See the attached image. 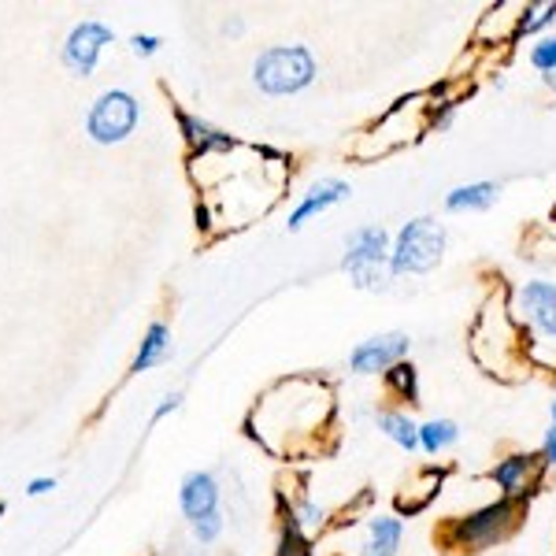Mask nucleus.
Here are the masks:
<instances>
[{"instance_id":"f3484780","label":"nucleus","mask_w":556,"mask_h":556,"mask_svg":"<svg viewBox=\"0 0 556 556\" xmlns=\"http://www.w3.org/2000/svg\"><path fill=\"white\" fill-rule=\"evenodd\" d=\"M527 0H501V4H490L486 12L479 15L471 34V45L482 52L493 49H513L519 41V15H523Z\"/></svg>"},{"instance_id":"f03ea898","label":"nucleus","mask_w":556,"mask_h":556,"mask_svg":"<svg viewBox=\"0 0 556 556\" xmlns=\"http://www.w3.org/2000/svg\"><path fill=\"white\" fill-rule=\"evenodd\" d=\"M468 353L479 364V371L508 386L523 382L534 371L531 353H527V334L513 316V286H505L501 278L475 308L468 327Z\"/></svg>"},{"instance_id":"9d476101","label":"nucleus","mask_w":556,"mask_h":556,"mask_svg":"<svg viewBox=\"0 0 556 556\" xmlns=\"http://www.w3.org/2000/svg\"><path fill=\"white\" fill-rule=\"evenodd\" d=\"M141 119V104L130 89H104L86 112V138L93 146H123Z\"/></svg>"},{"instance_id":"a211bd4d","label":"nucleus","mask_w":556,"mask_h":556,"mask_svg":"<svg viewBox=\"0 0 556 556\" xmlns=\"http://www.w3.org/2000/svg\"><path fill=\"white\" fill-rule=\"evenodd\" d=\"M278 519L293 523L298 531H304L316 542L319 534H327L334 527V513L323 505L319 497H312L308 490L298 486V490H278Z\"/></svg>"},{"instance_id":"f257e3e1","label":"nucleus","mask_w":556,"mask_h":556,"mask_svg":"<svg viewBox=\"0 0 556 556\" xmlns=\"http://www.w3.org/2000/svg\"><path fill=\"white\" fill-rule=\"evenodd\" d=\"M245 434L275 460H312L338 442V390L323 375H286L253 401Z\"/></svg>"},{"instance_id":"f704fd0d","label":"nucleus","mask_w":556,"mask_h":556,"mask_svg":"<svg viewBox=\"0 0 556 556\" xmlns=\"http://www.w3.org/2000/svg\"><path fill=\"white\" fill-rule=\"evenodd\" d=\"M542 86L556 97V71H553V75H542Z\"/></svg>"},{"instance_id":"0eeeda50","label":"nucleus","mask_w":556,"mask_h":556,"mask_svg":"<svg viewBox=\"0 0 556 556\" xmlns=\"http://www.w3.org/2000/svg\"><path fill=\"white\" fill-rule=\"evenodd\" d=\"M319 78V60L308 45H267L253 60V86L264 97H298Z\"/></svg>"},{"instance_id":"4be33fe9","label":"nucleus","mask_w":556,"mask_h":556,"mask_svg":"<svg viewBox=\"0 0 556 556\" xmlns=\"http://www.w3.org/2000/svg\"><path fill=\"white\" fill-rule=\"evenodd\" d=\"M382 390L390 397V405L397 408H416L424 405V382H419V367L412 361H401L397 367L382 375Z\"/></svg>"},{"instance_id":"c756f323","label":"nucleus","mask_w":556,"mask_h":556,"mask_svg":"<svg viewBox=\"0 0 556 556\" xmlns=\"http://www.w3.org/2000/svg\"><path fill=\"white\" fill-rule=\"evenodd\" d=\"M178 408H182V390L164 393V397H160V405L152 408V424H160V419H167V416H172V412H178Z\"/></svg>"},{"instance_id":"ddd939ff","label":"nucleus","mask_w":556,"mask_h":556,"mask_svg":"<svg viewBox=\"0 0 556 556\" xmlns=\"http://www.w3.org/2000/svg\"><path fill=\"white\" fill-rule=\"evenodd\" d=\"M112 41H115L112 26H104L101 20H83L78 26H71L64 49H60V60H64V67L71 75L89 78L97 71V64H101V52Z\"/></svg>"},{"instance_id":"b1692460","label":"nucleus","mask_w":556,"mask_h":556,"mask_svg":"<svg viewBox=\"0 0 556 556\" xmlns=\"http://www.w3.org/2000/svg\"><path fill=\"white\" fill-rule=\"evenodd\" d=\"M460 424L450 416H430V419H419V453L424 456H445L460 445Z\"/></svg>"},{"instance_id":"7ed1b4c3","label":"nucleus","mask_w":556,"mask_h":556,"mask_svg":"<svg viewBox=\"0 0 556 556\" xmlns=\"http://www.w3.org/2000/svg\"><path fill=\"white\" fill-rule=\"evenodd\" d=\"M523 516H527V508L513 505V501H505V497L482 501V505L468 508V513L445 519V523L438 527V542L453 556H479L486 549L505 545L508 538L523 527Z\"/></svg>"},{"instance_id":"e433bc0d","label":"nucleus","mask_w":556,"mask_h":556,"mask_svg":"<svg viewBox=\"0 0 556 556\" xmlns=\"http://www.w3.org/2000/svg\"><path fill=\"white\" fill-rule=\"evenodd\" d=\"M4 508H8V505H4V501H0V516H4Z\"/></svg>"},{"instance_id":"5701e85b","label":"nucleus","mask_w":556,"mask_h":556,"mask_svg":"<svg viewBox=\"0 0 556 556\" xmlns=\"http://www.w3.org/2000/svg\"><path fill=\"white\" fill-rule=\"evenodd\" d=\"M172 356V327L164 319H152L141 334V345L130 361V375H141V371H152L156 364H164Z\"/></svg>"},{"instance_id":"c85d7f7f","label":"nucleus","mask_w":556,"mask_h":556,"mask_svg":"<svg viewBox=\"0 0 556 556\" xmlns=\"http://www.w3.org/2000/svg\"><path fill=\"white\" fill-rule=\"evenodd\" d=\"M160 34H134L130 38V49H134V56H141V60H149V56H156L160 52Z\"/></svg>"},{"instance_id":"bb28decb","label":"nucleus","mask_w":556,"mask_h":556,"mask_svg":"<svg viewBox=\"0 0 556 556\" xmlns=\"http://www.w3.org/2000/svg\"><path fill=\"white\" fill-rule=\"evenodd\" d=\"M527 64H531L538 75H553L556 71V30L527 45Z\"/></svg>"},{"instance_id":"aec40b11","label":"nucleus","mask_w":556,"mask_h":556,"mask_svg":"<svg viewBox=\"0 0 556 556\" xmlns=\"http://www.w3.org/2000/svg\"><path fill=\"white\" fill-rule=\"evenodd\" d=\"M501 193H505L501 182H493V178H475V182L453 186V190L442 197V208L445 215H482L501 201Z\"/></svg>"},{"instance_id":"72a5a7b5","label":"nucleus","mask_w":556,"mask_h":556,"mask_svg":"<svg viewBox=\"0 0 556 556\" xmlns=\"http://www.w3.org/2000/svg\"><path fill=\"white\" fill-rule=\"evenodd\" d=\"M49 490H56V479H52V475H38V479L26 482V493H30V497H41V493H49Z\"/></svg>"},{"instance_id":"473e14b6","label":"nucleus","mask_w":556,"mask_h":556,"mask_svg":"<svg viewBox=\"0 0 556 556\" xmlns=\"http://www.w3.org/2000/svg\"><path fill=\"white\" fill-rule=\"evenodd\" d=\"M223 38H245V20H241V15H227V20H223Z\"/></svg>"},{"instance_id":"6ab92c4d","label":"nucleus","mask_w":556,"mask_h":556,"mask_svg":"<svg viewBox=\"0 0 556 556\" xmlns=\"http://www.w3.org/2000/svg\"><path fill=\"white\" fill-rule=\"evenodd\" d=\"M401 545H405V519L397 513H379L367 516L353 556H401Z\"/></svg>"},{"instance_id":"dca6fc26","label":"nucleus","mask_w":556,"mask_h":556,"mask_svg":"<svg viewBox=\"0 0 556 556\" xmlns=\"http://www.w3.org/2000/svg\"><path fill=\"white\" fill-rule=\"evenodd\" d=\"M178 119V134H182V146L190 152V160H204V156H230L235 149H241V141L235 134H227L223 127H215L204 115H193L186 108H175Z\"/></svg>"},{"instance_id":"2eb2a0df","label":"nucleus","mask_w":556,"mask_h":556,"mask_svg":"<svg viewBox=\"0 0 556 556\" xmlns=\"http://www.w3.org/2000/svg\"><path fill=\"white\" fill-rule=\"evenodd\" d=\"M349 197H353V186H349L345 178H338V175L316 178V182H312L308 190L298 197V204H293L290 219H286V230H290V235H298V230L308 227L312 219H319V215H327L330 208L345 204Z\"/></svg>"},{"instance_id":"1a4fd4ad","label":"nucleus","mask_w":556,"mask_h":556,"mask_svg":"<svg viewBox=\"0 0 556 556\" xmlns=\"http://www.w3.org/2000/svg\"><path fill=\"white\" fill-rule=\"evenodd\" d=\"M178 508H182L197 545H215L223 538V531H227L223 486L212 471H190L178 482Z\"/></svg>"},{"instance_id":"4468645a","label":"nucleus","mask_w":556,"mask_h":556,"mask_svg":"<svg viewBox=\"0 0 556 556\" xmlns=\"http://www.w3.org/2000/svg\"><path fill=\"white\" fill-rule=\"evenodd\" d=\"M445 482H450V464H424L412 468L408 479L393 493V513L397 516H419L442 497Z\"/></svg>"},{"instance_id":"a878e982","label":"nucleus","mask_w":556,"mask_h":556,"mask_svg":"<svg viewBox=\"0 0 556 556\" xmlns=\"http://www.w3.org/2000/svg\"><path fill=\"white\" fill-rule=\"evenodd\" d=\"M312 538L298 531L293 523H286V519H278V534H275V549L271 556H312Z\"/></svg>"},{"instance_id":"6e6552de","label":"nucleus","mask_w":556,"mask_h":556,"mask_svg":"<svg viewBox=\"0 0 556 556\" xmlns=\"http://www.w3.org/2000/svg\"><path fill=\"white\" fill-rule=\"evenodd\" d=\"M513 316L527 334L531 364L545 349H556V282L549 278H527L513 286Z\"/></svg>"},{"instance_id":"393cba45","label":"nucleus","mask_w":556,"mask_h":556,"mask_svg":"<svg viewBox=\"0 0 556 556\" xmlns=\"http://www.w3.org/2000/svg\"><path fill=\"white\" fill-rule=\"evenodd\" d=\"M556 30V0H527L519 15V41H538Z\"/></svg>"},{"instance_id":"412c9836","label":"nucleus","mask_w":556,"mask_h":556,"mask_svg":"<svg viewBox=\"0 0 556 556\" xmlns=\"http://www.w3.org/2000/svg\"><path fill=\"white\" fill-rule=\"evenodd\" d=\"M375 430L401 453H419V419L408 416V408H397V405H379L371 416Z\"/></svg>"},{"instance_id":"423d86ee","label":"nucleus","mask_w":556,"mask_h":556,"mask_svg":"<svg viewBox=\"0 0 556 556\" xmlns=\"http://www.w3.org/2000/svg\"><path fill=\"white\" fill-rule=\"evenodd\" d=\"M445 249H450L445 223L438 215H412L408 223L393 230L390 267L397 278H424L442 267Z\"/></svg>"},{"instance_id":"cd10ccee","label":"nucleus","mask_w":556,"mask_h":556,"mask_svg":"<svg viewBox=\"0 0 556 556\" xmlns=\"http://www.w3.org/2000/svg\"><path fill=\"white\" fill-rule=\"evenodd\" d=\"M523 256L538 260V264H553L556 260V227L553 223H545V227H538L531 241L523 245Z\"/></svg>"},{"instance_id":"7c9ffc66","label":"nucleus","mask_w":556,"mask_h":556,"mask_svg":"<svg viewBox=\"0 0 556 556\" xmlns=\"http://www.w3.org/2000/svg\"><path fill=\"white\" fill-rule=\"evenodd\" d=\"M193 219H197V230H201V235H212V230H215V212H212L208 201H197Z\"/></svg>"},{"instance_id":"20e7f679","label":"nucleus","mask_w":556,"mask_h":556,"mask_svg":"<svg viewBox=\"0 0 556 556\" xmlns=\"http://www.w3.org/2000/svg\"><path fill=\"white\" fill-rule=\"evenodd\" d=\"M427 138V89L424 93L401 97L393 108H386L375 123L356 134V141L349 146V160L353 164H375V160H386L393 152L416 146V141Z\"/></svg>"},{"instance_id":"c9c22d12","label":"nucleus","mask_w":556,"mask_h":556,"mask_svg":"<svg viewBox=\"0 0 556 556\" xmlns=\"http://www.w3.org/2000/svg\"><path fill=\"white\" fill-rule=\"evenodd\" d=\"M549 419H553V427H556V393H553V401H549Z\"/></svg>"},{"instance_id":"2f4dec72","label":"nucleus","mask_w":556,"mask_h":556,"mask_svg":"<svg viewBox=\"0 0 556 556\" xmlns=\"http://www.w3.org/2000/svg\"><path fill=\"white\" fill-rule=\"evenodd\" d=\"M538 456H542V460H545V468L556 471V427L545 430L542 445H538Z\"/></svg>"},{"instance_id":"f8f14e48","label":"nucleus","mask_w":556,"mask_h":556,"mask_svg":"<svg viewBox=\"0 0 556 556\" xmlns=\"http://www.w3.org/2000/svg\"><path fill=\"white\" fill-rule=\"evenodd\" d=\"M408 353L412 334H405V330H382V334H371L349 349V371L361 375V379H382L390 367L408 361Z\"/></svg>"},{"instance_id":"39448f33","label":"nucleus","mask_w":556,"mask_h":556,"mask_svg":"<svg viewBox=\"0 0 556 556\" xmlns=\"http://www.w3.org/2000/svg\"><path fill=\"white\" fill-rule=\"evenodd\" d=\"M390 249L393 235L382 223H364L353 235L345 238V253H342V275L349 278V286L371 298H382L397 286V275L390 267Z\"/></svg>"},{"instance_id":"9b49d317","label":"nucleus","mask_w":556,"mask_h":556,"mask_svg":"<svg viewBox=\"0 0 556 556\" xmlns=\"http://www.w3.org/2000/svg\"><path fill=\"white\" fill-rule=\"evenodd\" d=\"M545 475H549V468H545L538 450H513L493 460V468L486 471V482L497 490V497L527 508L538 497V490L545 486Z\"/></svg>"}]
</instances>
